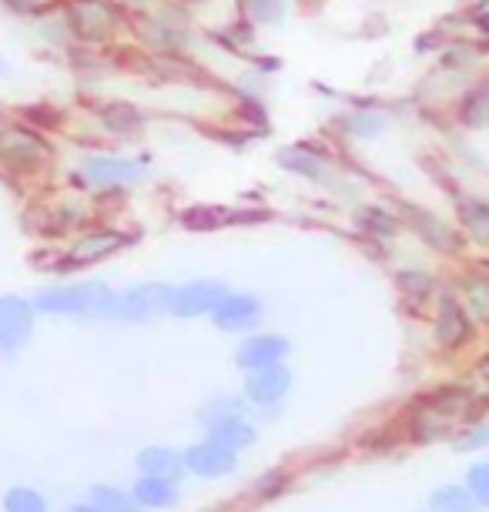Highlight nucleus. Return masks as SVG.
<instances>
[{
	"mask_svg": "<svg viewBox=\"0 0 489 512\" xmlns=\"http://www.w3.org/2000/svg\"><path fill=\"white\" fill-rule=\"evenodd\" d=\"M67 17H71V27L78 37H84V41H101L118 24V7L108 4V0H74Z\"/></svg>",
	"mask_w": 489,
	"mask_h": 512,
	"instance_id": "nucleus-7",
	"label": "nucleus"
},
{
	"mask_svg": "<svg viewBox=\"0 0 489 512\" xmlns=\"http://www.w3.org/2000/svg\"><path fill=\"white\" fill-rule=\"evenodd\" d=\"M402 218H406V225L416 231L426 245H433L436 251H443V255H456V251L463 248L459 231L449 228L446 221H439L436 215H429V211H423V208H412V205L406 208V205H402Z\"/></svg>",
	"mask_w": 489,
	"mask_h": 512,
	"instance_id": "nucleus-8",
	"label": "nucleus"
},
{
	"mask_svg": "<svg viewBox=\"0 0 489 512\" xmlns=\"http://www.w3.org/2000/svg\"><path fill=\"white\" fill-rule=\"evenodd\" d=\"M185 462H188L191 472H198V476L215 479V476H225V472L235 469V449H228V446H222V442L208 439V442L191 446L185 452Z\"/></svg>",
	"mask_w": 489,
	"mask_h": 512,
	"instance_id": "nucleus-12",
	"label": "nucleus"
},
{
	"mask_svg": "<svg viewBox=\"0 0 489 512\" xmlns=\"http://www.w3.org/2000/svg\"><path fill=\"white\" fill-rule=\"evenodd\" d=\"M185 4H205V0H185Z\"/></svg>",
	"mask_w": 489,
	"mask_h": 512,
	"instance_id": "nucleus-34",
	"label": "nucleus"
},
{
	"mask_svg": "<svg viewBox=\"0 0 489 512\" xmlns=\"http://www.w3.org/2000/svg\"><path fill=\"white\" fill-rule=\"evenodd\" d=\"M248 21L258 27H278L289 14V0H242Z\"/></svg>",
	"mask_w": 489,
	"mask_h": 512,
	"instance_id": "nucleus-21",
	"label": "nucleus"
},
{
	"mask_svg": "<svg viewBox=\"0 0 489 512\" xmlns=\"http://www.w3.org/2000/svg\"><path fill=\"white\" fill-rule=\"evenodd\" d=\"M258 318H262V302L255 295H225L212 312V322L225 332H245Z\"/></svg>",
	"mask_w": 489,
	"mask_h": 512,
	"instance_id": "nucleus-11",
	"label": "nucleus"
},
{
	"mask_svg": "<svg viewBox=\"0 0 489 512\" xmlns=\"http://www.w3.org/2000/svg\"><path fill=\"white\" fill-rule=\"evenodd\" d=\"M7 512H44V496L34 489H11L4 499Z\"/></svg>",
	"mask_w": 489,
	"mask_h": 512,
	"instance_id": "nucleus-27",
	"label": "nucleus"
},
{
	"mask_svg": "<svg viewBox=\"0 0 489 512\" xmlns=\"http://www.w3.org/2000/svg\"><path fill=\"white\" fill-rule=\"evenodd\" d=\"M0 4H4L7 11H14V14H37L47 0H0Z\"/></svg>",
	"mask_w": 489,
	"mask_h": 512,
	"instance_id": "nucleus-30",
	"label": "nucleus"
},
{
	"mask_svg": "<svg viewBox=\"0 0 489 512\" xmlns=\"http://www.w3.org/2000/svg\"><path fill=\"white\" fill-rule=\"evenodd\" d=\"M134 499H138V506H148V509H165V506H175L178 492H175V482H171V479L145 476V479L134 482Z\"/></svg>",
	"mask_w": 489,
	"mask_h": 512,
	"instance_id": "nucleus-18",
	"label": "nucleus"
},
{
	"mask_svg": "<svg viewBox=\"0 0 489 512\" xmlns=\"http://www.w3.org/2000/svg\"><path fill=\"white\" fill-rule=\"evenodd\" d=\"M208 439L222 442L228 449H248L255 442V429L242 419V412H232V415H222V419L208 422Z\"/></svg>",
	"mask_w": 489,
	"mask_h": 512,
	"instance_id": "nucleus-15",
	"label": "nucleus"
},
{
	"mask_svg": "<svg viewBox=\"0 0 489 512\" xmlns=\"http://www.w3.org/2000/svg\"><path fill=\"white\" fill-rule=\"evenodd\" d=\"M34 305L21 295H0V352H17L34 332Z\"/></svg>",
	"mask_w": 489,
	"mask_h": 512,
	"instance_id": "nucleus-4",
	"label": "nucleus"
},
{
	"mask_svg": "<svg viewBox=\"0 0 489 512\" xmlns=\"http://www.w3.org/2000/svg\"><path fill=\"white\" fill-rule=\"evenodd\" d=\"M469 318H466V308L456 305V298H443L439 305V315H436V338L443 345H463L469 338Z\"/></svg>",
	"mask_w": 489,
	"mask_h": 512,
	"instance_id": "nucleus-16",
	"label": "nucleus"
},
{
	"mask_svg": "<svg viewBox=\"0 0 489 512\" xmlns=\"http://www.w3.org/2000/svg\"><path fill=\"white\" fill-rule=\"evenodd\" d=\"M228 295L225 282H215V278H198V282H188L175 288V305L171 312L178 318H198V315H212L215 305Z\"/></svg>",
	"mask_w": 489,
	"mask_h": 512,
	"instance_id": "nucleus-6",
	"label": "nucleus"
},
{
	"mask_svg": "<svg viewBox=\"0 0 489 512\" xmlns=\"http://www.w3.org/2000/svg\"><path fill=\"white\" fill-rule=\"evenodd\" d=\"M459 449H479V446H489V429L483 425V429H476V432H469V436H463L456 442Z\"/></svg>",
	"mask_w": 489,
	"mask_h": 512,
	"instance_id": "nucleus-31",
	"label": "nucleus"
},
{
	"mask_svg": "<svg viewBox=\"0 0 489 512\" xmlns=\"http://www.w3.org/2000/svg\"><path fill=\"white\" fill-rule=\"evenodd\" d=\"M138 466L145 469V476H161V479H181L188 469L185 456H178L175 449H165V446H151L138 456Z\"/></svg>",
	"mask_w": 489,
	"mask_h": 512,
	"instance_id": "nucleus-17",
	"label": "nucleus"
},
{
	"mask_svg": "<svg viewBox=\"0 0 489 512\" xmlns=\"http://www.w3.org/2000/svg\"><path fill=\"white\" fill-rule=\"evenodd\" d=\"M289 389H292V372L285 369L282 362L265 365V369H255L252 379L245 382V395L255 405H278L285 395H289Z\"/></svg>",
	"mask_w": 489,
	"mask_h": 512,
	"instance_id": "nucleus-10",
	"label": "nucleus"
},
{
	"mask_svg": "<svg viewBox=\"0 0 489 512\" xmlns=\"http://www.w3.org/2000/svg\"><path fill=\"white\" fill-rule=\"evenodd\" d=\"M463 295H466L469 312H473L479 322L489 325V278L486 275H469L463 282Z\"/></svg>",
	"mask_w": 489,
	"mask_h": 512,
	"instance_id": "nucleus-23",
	"label": "nucleus"
},
{
	"mask_svg": "<svg viewBox=\"0 0 489 512\" xmlns=\"http://www.w3.org/2000/svg\"><path fill=\"white\" fill-rule=\"evenodd\" d=\"M399 285H402V292H409L416 298H426L429 292H433V278L423 275V272H402Z\"/></svg>",
	"mask_w": 489,
	"mask_h": 512,
	"instance_id": "nucleus-29",
	"label": "nucleus"
},
{
	"mask_svg": "<svg viewBox=\"0 0 489 512\" xmlns=\"http://www.w3.org/2000/svg\"><path fill=\"white\" fill-rule=\"evenodd\" d=\"M278 164H282L289 175H299L315 185H335V168L322 158L319 151L305 148V144H289V148L278 151Z\"/></svg>",
	"mask_w": 489,
	"mask_h": 512,
	"instance_id": "nucleus-9",
	"label": "nucleus"
},
{
	"mask_svg": "<svg viewBox=\"0 0 489 512\" xmlns=\"http://www.w3.org/2000/svg\"><path fill=\"white\" fill-rule=\"evenodd\" d=\"M175 305V288L165 282H145V285H131L124 292H114L108 318H124V322H148L171 312Z\"/></svg>",
	"mask_w": 489,
	"mask_h": 512,
	"instance_id": "nucleus-2",
	"label": "nucleus"
},
{
	"mask_svg": "<svg viewBox=\"0 0 489 512\" xmlns=\"http://www.w3.org/2000/svg\"><path fill=\"white\" fill-rule=\"evenodd\" d=\"M47 158V141L21 124H4L0 131V161L14 171H34Z\"/></svg>",
	"mask_w": 489,
	"mask_h": 512,
	"instance_id": "nucleus-3",
	"label": "nucleus"
},
{
	"mask_svg": "<svg viewBox=\"0 0 489 512\" xmlns=\"http://www.w3.org/2000/svg\"><path fill=\"white\" fill-rule=\"evenodd\" d=\"M362 228H369L372 235H382V238L399 235V221L392 218L389 211H379V208H366V211H362Z\"/></svg>",
	"mask_w": 489,
	"mask_h": 512,
	"instance_id": "nucleus-26",
	"label": "nucleus"
},
{
	"mask_svg": "<svg viewBox=\"0 0 489 512\" xmlns=\"http://www.w3.org/2000/svg\"><path fill=\"white\" fill-rule=\"evenodd\" d=\"M84 181L98 188H131L148 178L145 164L128 158H84L81 161Z\"/></svg>",
	"mask_w": 489,
	"mask_h": 512,
	"instance_id": "nucleus-5",
	"label": "nucleus"
},
{
	"mask_svg": "<svg viewBox=\"0 0 489 512\" xmlns=\"http://www.w3.org/2000/svg\"><path fill=\"white\" fill-rule=\"evenodd\" d=\"M469 496L476 499V506L489 509V466H473V472H469Z\"/></svg>",
	"mask_w": 489,
	"mask_h": 512,
	"instance_id": "nucleus-28",
	"label": "nucleus"
},
{
	"mask_svg": "<svg viewBox=\"0 0 489 512\" xmlns=\"http://www.w3.org/2000/svg\"><path fill=\"white\" fill-rule=\"evenodd\" d=\"M342 128L349 131L352 138L369 141V138H379V134L389 128V121L382 118V114H376V111H352V114H345V118H342Z\"/></svg>",
	"mask_w": 489,
	"mask_h": 512,
	"instance_id": "nucleus-22",
	"label": "nucleus"
},
{
	"mask_svg": "<svg viewBox=\"0 0 489 512\" xmlns=\"http://www.w3.org/2000/svg\"><path fill=\"white\" fill-rule=\"evenodd\" d=\"M433 509L436 512H476V499L456 486H443L439 492H433Z\"/></svg>",
	"mask_w": 489,
	"mask_h": 512,
	"instance_id": "nucleus-24",
	"label": "nucleus"
},
{
	"mask_svg": "<svg viewBox=\"0 0 489 512\" xmlns=\"http://www.w3.org/2000/svg\"><path fill=\"white\" fill-rule=\"evenodd\" d=\"M459 121H463L466 128H486L489 124V84H479V88L463 94V101H459Z\"/></svg>",
	"mask_w": 489,
	"mask_h": 512,
	"instance_id": "nucleus-20",
	"label": "nucleus"
},
{
	"mask_svg": "<svg viewBox=\"0 0 489 512\" xmlns=\"http://www.w3.org/2000/svg\"><path fill=\"white\" fill-rule=\"evenodd\" d=\"M94 506H101L104 512H138V499L124 496V492H118V489L98 486L94 489Z\"/></svg>",
	"mask_w": 489,
	"mask_h": 512,
	"instance_id": "nucleus-25",
	"label": "nucleus"
},
{
	"mask_svg": "<svg viewBox=\"0 0 489 512\" xmlns=\"http://www.w3.org/2000/svg\"><path fill=\"white\" fill-rule=\"evenodd\" d=\"M128 235H121L118 228H101V231H91L84 235L78 245L71 248V265H91V262H104L111 258L114 251H121L128 245Z\"/></svg>",
	"mask_w": 489,
	"mask_h": 512,
	"instance_id": "nucleus-14",
	"label": "nucleus"
},
{
	"mask_svg": "<svg viewBox=\"0 0 489 512\" xmlns=\"http://www.w3.org/2000/svg\"><path fill=\"white\" fill-rule=\"evenodd\" d=\"M459 221H463V231L476 245H489V201L466 198L459 205Z\"/></svg>",
	"mask_w": 489,
	"mask_h": 512,
	"instance_id": "nucleus-19",
	"label": "nucleus"
},
{
	"mask_svg": "<svg viewBox=\"0 0 489 512\" xmlns=\"http://www.w3.org/2000/svg\"><path fill=\"white\" fill-rule=\"evenodd\" d=\"M479 379H486V382H489V359L479 362Z\"/></svg>",
	"mask_w": 489,
	"mask_h": 512,
	"instance_id": "nucleus-32",
	"label": "nucleus"
},
{
	"mask_svg": "<svg viewBox=\"0 0 489 512\" xmlns=\"http://www.w3.org/2000/svg\"><path fill=\"white\" fill-rule=\"evenodd\" d=\"M0 131H4V121H0Z\"/></svg>",
	"mask_w": 489,
	"mask_h": 512,
	"instance_id": "nucleus-35",
	"label": "nucleus"
},
{
	"mask_svg": "<svg viewBox=\"0 0 489 512\" xmlns=\"http://www.w3.org/2000/svg\"><path fill=\"white\" fill-rule=\"evenodd\" d=\"M285 352H289V338L282 335H252L245 338L242 345H238L235 359L242 369H265V365H275L285 359Z\"/></svg>",
	"mask_w": 489,
	"mask_h": 512,
	"instance_id": "nucleus-13",
	"label": "nucleus"
},
{
	"mask_svg": "<svg viewBox=\"0 0 489 512\" xmlns=\"http://www.w3.org/2000/svg\"><path fill=\"white\" fill-rule=\"evenodd\" d=\"M74 512H104L101 506H74Z\"/></svg>",
	"mask_w": 489,
	"mask_h": 512,
	"instance_id": "nucleus-33",
	"label": "nucleus"
},
{
	"mask_svg": "<svg viewBox=\"0 0 489 512\" xmlns=\"http://www.w3.org/2000/svg\"><path fill=\"white\" fill-rule=\"evenodd\" d=\"M114 292L104 282H81L64 288H47L34 298L41 315H108Z\"/></svg>",
	"mask_w": 489,
	"mask_h": 512,
	"instance_id": "nucleus-1",
	"label": "nucleus"
}]
</instances>
